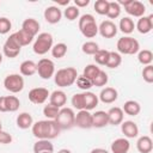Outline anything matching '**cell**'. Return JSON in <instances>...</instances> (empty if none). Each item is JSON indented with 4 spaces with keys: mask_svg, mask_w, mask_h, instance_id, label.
Wrapping results in <instances>:
<instances>
[{
    "mask_svg": "<svg viewBox=\"0 0 153 153\" xmlns=\"http://www.w3.org/2000/svg\"><path fill=\"white\" fill-rule=\"evenodd\" d=\"M121 130L126 139H134L139 135V127L133 121H124L121 123Z\"/></svg>",
    "mask_w": 153,
    "mask_h": 153,
    "instance_id": "16",
    "label": "cell"
},
{
    "mask_svg": "<svg viewBox=\"0 0 153 153\" xmlns=\"http://www.w3.org/2000/svg\"><path fill=\"white\" fill-rule=\"evenodd\" d=\"M17 127L20 129H27L30 127H32L33 124V120L32 116L29 112H22L17 116Z\"/></svg>",
    "mask_w": 153,
    "mask_h": 153,
    "instance_id": "26",
    "label": "cell"
},
{
    "mask_svg": "<svg viewBox=\"0 0 153 153\" xmlns=\"http://www.w3.org/2000/svg\"><path fill=\"white\" fill-rule=\"evenodd\" d=\"M50 96L48 88L45 87H35L32 90H30L29 92V100L33 104H43L48 97Z\"/></svg>",
    "mask_w": 153,
    "mask_h": 153,
    "instance_id": "12",
    "label": "cell"
},
{
    "mask_svg": "<svg viewBox=\"0 0 153 153\" xmlns=\"http://www.w3.org/2000/svg\"><path fill=\"white\" fill-rule=\"evenodd\" d=\"M4 86L12 93H18L24 88V78L20 74H8L4 79Z\"/></svg>",
    "mask_w": 153,
    "mask_h": 153,
    "instance_id": "8",
    "label": "cell"
},
{
    "mask_svg": "<svg viewBox=\"0 0 153 153\" xmlns=\"http://www.w3.org/2000/svg\"><path fill=\"white\" fill-rule=\"evenodd\" d=\"M74 118H75V114L73 111L72 108H61L56 118L54 120L56 122V124L59 126V128L61 130H67L71 129L72 127H74Z\"/></svg>",
    "mask_w": 153,
    "mask_h": 153,
    "instance_id": "6",
    "label": "cell"
},
{
    "mask_svg": "<svg viewBox=\"0 0 153 153\" xmlns=\"http://www.w3.org/2000/svg\"><path fill=\"white\" fill-rule=\"evenodd\" d=\"M37 73L44 80L50 79L55 74V65H54V62L50 59H41L38 61V63H37Z\"/></svg>",
    "mask_w": 153,
    "mask_h": 153,
    "instance_id": "10",
    "label": "cell"
},
{
    "mask_svg": "<svg viewBox=\"0 0 153 153\" xmlns=\"http://www.w3.org/2000/svg\"><path fill=\"white\" fill-rule=\"evenodd\" d=\"M110 148L112 153H128L130 149V142L126 137H118L112 141Z\"/></svg>",
    "mask_w": 153,
    "mask_h": 153,
    "instance_id": "18",
    "label": "cell"
},
{
    "mask_svg": "<svg viewBox=\"0 0 153 153\" xmlns=\"http://www.w3.org/2000/svg\"><path fill=\"white\" fill-rule=\"evenodd\" d=\"M82 98H84V110H92L98 105V96H96L93 92L90 91H84L82 92Z\"/></svg>",
    "mask_w": 153,
    "mask_h": 153,
    "instance_id": "22",
    "label": "cell"
},
{
    "mask_svg": "<svg viewBox=\"0 0 153 153\" xmlns=\"http://www.w3.org/2000/svg\"><path fill=\"white\" fill-rule=\"evenodd\" d=\"M20 74L24 76H31L35 73H37V63H35L32 60H25L19 66Z\"/></svg>",
    "mask_w": 153,
    "mask_h": 153,
    "instance_id": "25",
    "label": "cell"
},
{
    "mask_svg": "<svg viewBox=\"0 0 153 153\" xmlns=\"http://www.w3.org/2000/svg\"><path fill=\"white\" fill-rule=\"evenodd\" d=\"M98 32L104 38H112L117 33V26L112 20H103L98 26Z\"/></svg>",
    "mask_w": 153,
    "mask_h": 153,
    "instance_id": "13",
    "label": "cell"
},
{
    "mask_svg": "<svg viewBox=\"0 0 153 153\" xmlns=\"http://www.w3.org/2000/svg\"><path fill=\"white\" fill-rule=\"evenodd\" d=\"M121 14V6L117 1H109V8L106 12V16L110 19H116Z\"/></svg>",
    "mask_w": 153,
    "mask_h": 153,
    "instance_id": "34",
    "label": "cell"
},
{
    "mask_svg": "<svg viewBox=\"0 0 153 153\" xmlns=\"http://www.w3.org/2000/svg\"><path fill=\"white\" fill-rule=\"evenodd\" d=\"M108 120H109V124L112 126H118L123 122V117H124V112L122 110V108L118 106H114L111 108L108 112Z\"/></svg>",
    "mask_w": 153,
    "mask_h": 153,
    "instance_id": "20",
    "label": "cell"
},
{
    "mask_svg": "<svg viewBox=\"0 0 153 153\" xmlns=\"http://www.w3.org/2000/svg\"><path fill=\"white\" fill-rule=\"evenodd\" d=\"M49 103L51 105H55L59 109H61L67 103V96L62 90H55L49 96Z\"/></svg>",
    "mask_w": 153,
    "mask_h": 153,
    "instance_id": "19",
    "label": "cell"
},
{
    "mask_svg": "<svg viewBox=\"0 0 153 153\" xmlns=\"http://www.w3.org/2000/svg\"><path fill=\"white\" fill-rule=\"evenodd\" d=\"M12 142V136L11 134H8L7 131L5 130H0V143L2 145H7V143H11Z\"/></svg>",
    "mask_w": 153,
    "mask_h": 153,
    "instance_id": "47",
    "label": "cell"
},
{
    "mask_svg": "<svg viewBox=\"0 0 153 153\" xmlns=\"http://www.w3.org/2000/svg\"><path fill=\"white\" fill-rule=\"evenodd\" d=\"M32 134L38 140H51L59 136L61 129L54 120H43L37 121L32 124Z\"/></svg>",
    "mask_w": 153,
    "mask_h": 153,
    "instance_id": "1",
    "label": "cell"
},
{
    "mask_svg": "<svg viewBox=\"0 0 153 153\" xmlns=\"http://www.w3.org/2000/svg\"><path fill=\"white\" fill-rule=\"evenodd\" d=\"M72 105L73 108L78 110H84V98H82V92L81 93H75L72 97Z\"/></svg>",
    "mask_w": 153,
    "mask_h": 153,
    "instance_id": "44",
    "label": "cell"
},
{
    "mask_svg": "<svg viewBox=\"0 0 153 153\" xmlns=\"http://www.w3.org/2000/svg\"><path fill=\"white\" fill-rule=\"evenodd\" d=\"M68 4H69V0H66V1H61V2H59V5H62V6L68 5Z\"/></svg>",
    "mask_w": 153,
    "mask_h": 153,
    "instance_id": "52",
    "label": "cell"
},
{
    "mask_svg": "<svg viewBox=\"0 0 153 153\" xmlns=\"http://www.w3.org/2000/svg\"><path fill=\"white\" fill-rule=\"evenodd\" d=\"M53 43H54V38H53L51 33H49V32H42L35 39L33 45H32V50L37 55H44L49 50H51Z\"/></svg>",
    "mask_w": 153,
    "mask_h": 153,
    "instance_id": "5",
    "label": "cell"
},
{
    "mask_svg": "<svg viewBox=\"0 0 153 153\" xmlns=\"http://www.w3.org/2000/svg\"><path fill=\"white\" fill-rule=\"evenodd\" d=\"M75 82H76V86H78L80 90H82V91H88V90L93 86V85H92V81H91L90 79H87L86 76H84L82 74H81V75H78Z\"/></svg>",
    "mask_w": 153,
    "mask_h": 153,
    "instance_id": "41",
    "label": "cell"
},
{
    "mask_svg": "<svg viewBox=\"0 0 153 153\" xmlns=\"http://www.w3.org/2000/svg\"><path fill=\"white\" fill-rule=\"evenodd\" d=\"M117 97H118V92H117L116 88H114V87H104L100 91V93L98 96V99L104 104H111L117 99Z\"/></svg>",
    "mask_w": 153,
    "mask_h": 153,
    "instance_id": "17",
    "label": "cell"
},
{
    "mask_svg": "<svg viewBox=\"0 0 153 153\" xmlns=\"http://www.w3.org/2000/svg\"><path fill=\"white\" fill-rule=\"evenodd\" d=\"M118 27L120 30L126 33V35H129L134 31L135 29V24H134V20L130 18V17H123L120 19V24H118Z\"/></svg>",
    "mask_w": 153,
    "mask_h": 153,
    "instance_id": "28",
    "label": "cell"
},
{
    "mask_svg": "<svg viewBox=\"0 0 153 153\" xmlns=\"http://www.w3.org/2000/svg\"><path fill=\"white\" fill-rule=\"evenodd\" d=\"M79 30L86 38H93L98 33V25L92 14L86 13L79 18Z\"/></svg>",
    "mask_w": 153,
    "mask_h": 153,
    "instance_id": "3",
    "label": "cell"
},
{
    "mask_svg": "<svg viewBox=\"0 0 153 153\" xmlns=\"http://www.w3.org/2000/svg\"><path fill=\"white\" fill-rule=\"evenodd\" d=\"M20 49H22V47H20V44L18 43V41H17L14 33L10 35V37L5 41V43H4V45H2V51H4L5 56H7V57H10V59L17 57V56L19 55V53H20Z\"/></svg>",
    "mask_w": 153,
    "mask_h": 153,
    "instance_id": "9",
    "label": "cell"
},
{
    "mask_svg": "<svg viewBox=\"0 0 153 153\" xmlns=\"http://www.w3.org/2000/svg\"><path fill=\"white\" fill-rule=\"evenodd\" d=\"M78 78V72L74 67L61 68L54 74V81L59 87H68L72 86Z\"/></svg>",
    "mask_w": 153,
    "mask_h": 153,
    "instance_id": "2",
    "label": "cell"
},
{
    "mask_svg": "<svg viewBox=\"0 0 153 153\" xmlns=\"http://www.w3.org/2000/svg\"><path fill=\"white\" fill-rule=\"evenodd\" d=\"M43 16L49 24H57L62 18V12L59 8V6H48L44 10Z\"/></svg>",
    "mask_w": 153,
    "mask_h": 153,
    "instance_id": "14",
    "label": "cell"
},
{
    "mask_svg": "<svg viewBox=\"0 0 153 153\" xmlns=\"http://www.w3.org/2000/svg\"><path fill=\"white\" fill-rule=\"evenodd\" d=\"M142 78L148 84L153 82V66L152 65H148V66L143 67V69H142Z\"/></svg>",
    "mask_w": 153,
    "mask_h": 153,
    "instance_id": "46",
    "label": "cell"
},
{
    "mask_svg": "<svg viewBox=\"0 0 153 153\" xmlns=\"http://www.w3.org/2000/svg\"><path fill=\"white\" fill-rule=\"evenodd\" d=\"M39 27H41V25L35 18H26L22 24V30L26 31L27 33H30L33 37L38 33Z\"/></svg>",
    "mask_w": 153,
    "mask_h": 153,
    "instance_id": "21",
    "label": "cell"
},
{
    "mask_svg": "<svg viewBox=\"0 0 153 153\" xmlns=\"http://www.w3.org/2000/svg\"><path fill=\"white\" fill-rule=\"evenodd\" d=\"M99 71H100V68H99L97 65L90 63V65H87V66L84 68L82 75H84V76H86L87 79H90V80L92 81V80L96 78V75L99 73Z\"/></svg>",
    "mask_w": 153,
    "mask_h": 153,
    "instance_id": "37",
    "label": "cell"
},
{
    "mask_svg": "<svg viewBox=\"0 0 153 153\" xmlns=\"http://www.w3.org/2000/svg\"><path fill=\"white\" fill-rule=\"evenodd\" d=\"M50 51H51L53 57L61 59V57H63L67 54V44H65V43H57V44L53 45V48H51Z\"/></svg>",
    "mask_w": 153,
    "mask_h": 153,
    "instance_id": "35",
    "label": "cell"
},
{
    "mask_svg": "<svg viewBox=\"0 0 153 153\" xmlns=\"http://www.w3.org/2000/svg\"><path fill=\"white\" fill-rule=\"evenodd\" d=\"M108 74L104 72V71H99V73L96 75V78L92 80V85L93 86H97V87H102V86H105L108 84Z\"/></svg>",
    "mask_w": 153,
    "mask_h": 153,
    "instance_id": "40",
    "label": "cell"
},
{
    "mask_svg": "<svg viewBox=\"0 0 153 153\" xmlns=\"http://www.w3.org/2000/svg\"><path fill=\"white\" fill-rule=\"evenodd\" d=\"M5 102H6V110L10 112H14L19 109L20 102L16 96H5Z\"/></svg>",
    "mask_w": 153,
    "mask_h": 153,
    "instance_id": "33",
    "label": "cell"
},
{
    "mask_svg": "<svg viewBox=\"0 0 153 153\" xmlns=\"http://www.w3.org/2000/svg\"><path fill=\"white\" fill-rule=\"evenodd\" d=\"M81 50L86 55H94L99 50V45L93 41H87L81 45Z\"/></svg>",
    "mask_w": 153,
    "mask_h": 153,
    "instance_id": "36",
    "label": "cell"
},
{
    "mask_svg": "<svg viewBox=\"0 0 153 153\" xmlns=\"http://www.w3.org/2000/svg\"><path fill=\"white\" fill-rule=\"evenodd\" d=\"M88 4H90V0H74V6H76L78 8L86 7Z\"/></svg>",
    "mask_w": 153,
    "mask_h": 153,
    "instance_id": "48",
    "label": "cell"
},
{
    "mask_svg": "<svg viewBox=\"0 0 153 153\" xmlns=\"http://www.w3.org/2000/svg\"><path fill=\"white\" fill-rule=\"evenodd\" d=\"M90 153H109V152H108L105 148H99V147H98V148H93Z\"/></svg>",
    "mask_w": 153,
    "mask_h": 153,
    "instance_id": "50",
    "label": "cell"
},
{
    "mask_svg": "<svg viewBox=\"0 0 153 153\" xmlns=\"http://www.w3.org/2000/svg\"><path fill=\"white\" fill-rule=\"evenodd\" d=\"M12 27V23L8 18L6 17H1L0 18V35H6L10 32Z\"/></svg>",
    "mask_w": 153,
    "mask_h": 153,
    "instance_id": "45",
    "label": "cell"
},
{
    "mask_svg": "<svg viewBox=\"0 0 153 153\" xmlns=\"http://www.w3.org/2000/svg\"><path fill=\"white\" fill-rule=\"evenodd\" d=\"M33 153H42V152H53L54 146L50 142V140H38L33 145Z\"/></svg>",
    "mask_w": 153,
    "mask_h": 153,
    "instance_id": "29",
    "label": "cell"
},
{
    "mask_svg": "<svg viewBox=\"0 0 153 153\" xmlns=\"http://www.w3.org/2000/svg\"><path fill=\"white\" fill-rule=\"evenodd\" d=\"M59 111H60V109H59L57 106H55V105H51L50 103L47 104V105L43 108V115H44L48 120H55L56 116H57V114H59Z\"/></svg>",
    "mask_w": 153,
    "mask_h": 153,
    "instance_id": "39",
    "label": "cell"
},
{
    "mask_svg": "<svg viewBox=\"0 0 153 153\" xmlns=\"http://www.w3.org/2000/svg\"><path fill=\"white\" fill-rule=\"evenodd\" d=\"M120 6H124L126 12L131 16V17H136V18H141L145 16L146 12V7L141 1L137 0H120L117 1Z\"/></svg>",
    "mask_w": 153,
    "mask_h": 153,
    "instance_id": "7",
    "label": "cell"
},
{
    "mask_svg": "<svg viewBox=\"0 0 153 153\" xmlns=\"http://www.w3.org/2000/svg\"><path fill=\"white\" fill-rule=\"evenodd\" d=\"M74 126L81 129L92 128V114L87 110H79L74 118Z\"/></svg>",
    "mask_w": 153,
    "mask_h": 153,
    "instance_id": "11",
    "label": "cell"
},
{
    "mask_svg": "<svg viewBox=\"0 0 153 153\" xmlns=\"http://www.w3.org/2000/svg\"><path fill=\"white\" fill-rule=\"evenodd\" d=\"M57 153H72L69 149H67V148H62V149H60Z\"/></svg>",
    "mask_w": 153,
    "mask_h": 153,
    "instance_id": "51",
    "label": "cell"
},
{
    "mask_svg": "<svg viewBox=\"0 0 153 153\" xmlns=\"http://www.w3.org/2000/svg\"><path fill=\"white\" fill-rule=\"evenodd\" d=\"M109 54H110L109 50L99 49V50L93 55V59H94L96 63H98V65H100V66H105L106 62H108V59H109Z\"/></svg>",
    "mask_w": 153,
    "mask_h": 153,
    "instance_id": "38",
    "label": "cell"
},
{
    "mask_svg": "<svg viewBox=\"0 0 153 153\" xmlns=\"http://www.w3.org/2000/svg\"><path fill=\"white\" fill-rule=\"evenodd\" d=\"M116 47L118 50L117 53L123 55H134L140 50V43L137 42V39L130 36H123L118 38Z\"/></svg>",
    "mask_w": 153,
    "mask_h": 153,
    "instance_id": "4",
    "label": "cell"
},
{
    "mask_svg": "<svg viewBox=\"0 0 153 153\" xmlns=\"http://www.w3.org/2000/svg\"><path fill=\"white\" fill-rule=\"evenodd\" d=\"M122 63V56L121 54H118L117 51H110L109 54V59H108V62H106V67L109 68H117L120 67Z\"/></svg>",
    "mask_w": 153,
    "mask_h": 153,
    "instance_id": "32",
    "label": "cell"
},
{
    "mask_svg": "<svg viewBox=\"0 0 153 153\" xmlns=\"http://www.w3.org/2000/svg\"><path fill=\"white\" fill-rule=\"evenodd\" d=\"M123 112L129 116H136L141 111V106L136 100H127L122 108Z\"/></svg>",
    "mask_w": 153,
    "mask_h": 153,
    "instance_id": "27",
    "label": "cell"
},
{
    "mask_svg": "<svg viewBox=\"0 0 153 153\" xmlns=\"http://www.w3.org/2000/svg\"><path fill=\"white\" fill-rule=\"evenodd\" d=\"M137 61L143 65V66H148L152 63L153 61V54L151 50L148 49H143V50H139L137 53Z\"/></svg>",
    "mask_w": 153,
    "mask_h": 153,
    "instance_id": "31",
    "label": "cell"
},
{
    "mask_svg": "<svg viewBox=\"0 0 153 153\" xmlns=\"http://www.w3.org/2000/svg\"><path fill=\"white\" fill-rule=\"evenodd\" d=\"M109 124L108 114L103 110H98L94 114H92V127L94 128H103Z\"/></svg>",
    "mask_w": 153,
    "mask_h": 153,
    "instance_id": "23",
    "label": "cell"
},
{
    "mask_svg": "<svg viewBox=\"0 0 153 153\" xmlns=\"http://www.w3.org/2000/svg\"><path fill=\"white\" fill-rule=\"evenodd\" d=\"M2 129V126H1V121H0V130Z\"/></svg>",
    "mask_w": 153,
    "mask_h": 153,
    "instance_id": "54",
    "label": "cell"
},
{
    "mask_svg": "<svg viewBox=\"0 0 153 153\" xmlns=\"http://www.w3.org/2000/svg\"><path fill=\"white\" fill-rule=\"evenodd\" d=\"M136 148L140 153H151L153 149V141L149 136H140L136 141Z\"/></svg>",
    "mask_w": 153,
    "mask_h": 153,
    "instance_id": "24",
    "label": "cell"
},
{
    "mask_svg": "<svg viewBox=\"0 0 153 153\" xmlns=\"http://www.w3.org/2000/svg\"><path fill=\"white\" fill-rule=\"evenodd\" d=\"M109 8V1L108 0H97L94 2V11L100 16H106Z\"/></svg>",
    "mask_w": 153,
    "mask_h": 153,
    "instance_id": "43",
    "label": "cell"
},
{
    "mask_svg": "<svg viewBox=\"0 0 153 153\" xmlns=\"http://www.w3.org/2000/svg\"><path fill=\"white\" fill-rule=\"evenodd\" d=\"M79 14H80L79 13V8L76 6H68L65 10V12H63V16L66 17V19H68L71 22L78 19L79 18Z\"/></svg>",
    "mask_w": 153,
    "mask_h": 153,
    "instance_id": "42",
    "label": "cell"
},
{
    "mask_svg": "<svg viewBox=\"0 0 153 153\" xmlns=\"http://www.w3.org/2000/svg\"><path fill=\"white\" fill-rule=\"evenodd\" d=\"M42 153H53V152H42Z\"/></svg>",
    "mask_w": 153,
    "mask_h": 153,
    "instance_id": "55",
    "label": "cell"
},
{
    "mask_svg": "<svg viewBox=\"0 0 153 153\" xmlns=\"http://www.w3.org/2000/svg\"><path fill=\"white\" fill-rule=\"evenodd\" d=\"M1 62H2V55L0 54V63H1Z\"/></svg>",
    "mask_w": 153,
    "mask_h": 153,
    "instance_id": "53",
    "label": "cell"
},
{
    "mask_svg": "<svg viewBox=\"0 0 153 153\" xmlns=\"http://www.w3.org/2000/svg\"><path fill=\"white\" fill-rule=\"evenodd\" d=\"M14 36L18 41V43L20 44V47H25V45H29L32 41H33V36H31L30 33H27L26 31L24 30H19L17 32H14Z\"/></svg>",
    "mask_w": 153,
    "mask_h": 153,
    "instance_id": "30",
    "label": "cell"
},
{
    "mask_svg": "<svg viewBox=\"0 0 153 153\" xmlns=\"http://www.w3.org/2000/svg\"><path fill=\"white\" fill-rule=\"evenodd\" d=\"M0 112H7V110H6V102H5V96L0 97Z\"/></svg>",
    "mask_w": 153,
    "mask_h": 153,
    "instance_id": "49",
    "label": "cell"
},
{
    "mask_svg": "<svg viewBox=\"0 0 153 153\" xmlns=\"http://www.w3.org/2000/svg\"><path fill=\"white\" fill-rule=\"evenodd\" d=\"M135 29L142 35H146V33L151 32L152 29H153V14L143 16V17L139 18V20L135 25Z\"/></svg>",
    "mask_w": 153,
    "mask_h": 153,
    "instance_id": "15",
    "label": "cell"
}]
</instances>
